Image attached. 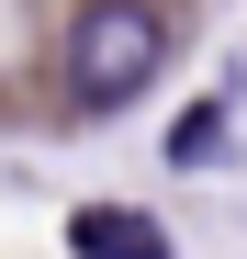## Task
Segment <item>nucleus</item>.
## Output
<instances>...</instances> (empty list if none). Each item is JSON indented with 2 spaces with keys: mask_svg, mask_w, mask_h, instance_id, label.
I'll list each match as a JSON object with an SVG mask.
<instances>
[{
  "mask_svg": "<svg viewBox=\"0 0 247 259\" xmlns=\"http://www.w3.org/2000/svg\"><path fill=\"white\" fill-rule=\"evenodd\" d=\"M157 68H169V12L157 0H90L68 23V91L90 113H124Z\"/></svg>",
  "mask_w": 247,
  "mask_h": 259,
  "instance_id": "nucleus-1",
  "label": "nucleus"
},
{
  "mask_svg": "<svg viewBox=\"0 0 247 259\" xmlns=\"http://www.w3.org/2000/svg\"><path fill=\"white\" fill-rule=\"evenodd\" d=\"M68 248H79V259H180L169 226L135 214V203H79V214H68Z\"/></svg>",
  "mask_w": 247,
  "mask_h": 259,
  "instance_id": "nucleus-2",
  "label": "nucleus"
}]
</instances>
